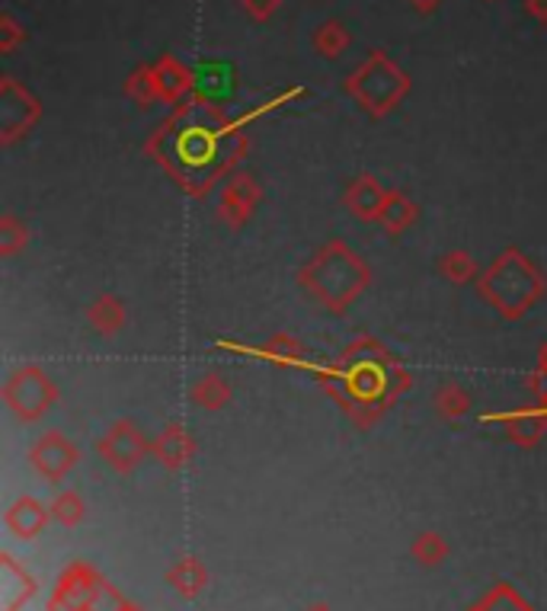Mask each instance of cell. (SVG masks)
<instances>
[{"instance_id": "6da1fadb", "label": "cell", "mask_w": 547, "mask_h": 611, "mask_svg": "<svg viewBox=\"0 0 547 611\" xmlns=\"http://www.w3.org/2000/svg\"><path fill=\"white\" fill-rule=\"evenodd\" d=\"M346 90L375 116H385L398 106V100L411 90V77L398 68L385 52H375L362 68L346 80Z\"/></svg>"}, {"instance_id": "7a4b0ae2", "label": "cell", "mask_w": 547, "mask_h": 611, "mask_svg": "<svg viewBox=\"0 0 547 611\" xmlns=\"http://www.w3.org/2000/svg\"><path fill=\"white\" fill-rule=\"evenodd\" d=\"M154 80H157V93L164 103H177L190 87H193V70L180 65L177 58H160L154 65Z\"/></svg>"}, {"instance_id": "3957f363", "label": "cell", "mask_w": 547, "mask_h": 611, "mask_svg": "<svg viewBox=\"0 0 547 611\" xmlns=\"http://www.w3.org/2000/svg\"><path fill=\"white\" fill-rule=\"evenodd\" d=\"M346 46H349V32H346V26L342 23H324L317 32H314V49L324 55V58H337L346 52Z\"/></svg>"}, {"instance_id": "277c9868", "label": "cell", "mask_w": 547, "mask_h": 611, "mask_svg": "<svg viewBox=\"0 0 547 611\" xmlns=\"http://www.w3.org/2000/svg\"><path fill=\"white\" fill-rule=\"evenodd\" d=\"M126 93L135 100L138 106H147V103L160 100V93H157V80H154V68H138L135 74L129 77V83H126Z\"/></svg>"}, {"instance_id": "5b68a950", "label": "cell", "mask_w": 547, "mask_h": 611, "mask_svg": "<svg viewBox=\"0 0 547 611\" xmlns=\"http://www.w3.org/2000/svg\"><path fill=\"white\" fill-rule=\"evenodd\" d=\"M90 321H93V327H100V330H116V327L122 324V308H119L113 298H106V301H100V304L90 311Z\"/></svg>"}, {"instance_id": "8992f818", "label": "cell", "mask_w": 547, "mask_h": 611, "mask_svg": "<svg viewBox=\"0 0 547 611\" xmlns=\"http://www.w3.org/2000/svg\"><path fill=\"white\" fill-rule=\"evenodd\" d=\"M23 39H26V32L19 29V23H16L10 13H3V16H0V49H3V52H13Z\"/></svg>"}, {"instance_id": "52a82bcc", "label": "cell", "mask_w": 547, "mask_h": 611, "mask_svg": "<svg viewBox=\"0 0 547 611\" xmlns=\"http://www.w3.org/2000/svg\"><path fill=\"white\" fill-rule=\"evenodd\" d=\"M445 272H448V275H452L455 282H458V278L465 282V278H468V275L474 272V263H471V260H468L465 253H452V257L445 260Z\"/></svg>"}, {"instance_id": "ba28073f", "label": "cell", "mask_w": 547, "mask_h": 611, "mask_svg": "<svg viewBox=\"0 0 547 611\" xmlns=\"http://www.w3.org/2000/svg\"><path fill=\"white\" fill-rule=\"evenodd\" d=\"M282 0H244V10L253 16V20H270L275 10H278Z\"/></svg>"}, {"instance_id": "9c48e42d", "label": "cell", "mask_w": 547, "mask_h": 611, "mask_svg": "<svg viewBox=\"0 0 547 611\" xmlns=\"http://www.w3.org/2000/svg\"><path fill=\"white\" fill-rule=\"evenodd\" d=\"M465 394H458L455 388H445L442 394H439V407H445V413H458V410H465Z\"/></svg>"}, {"instance_id": "30bf717a", "label": "cell", "mask_w": 547, "mask_h": 611, "mask_svg": "<svg viewBox=\"0 0 547 611\" xmlns=\"http://www.w3.org/2000/svg\"><path fill=\"white\" fill-rule=\"evenodd\" d=\"M58 516H62L65 522H74V519H80V499H74V496H65V499L58 503Z\"/></svg>"}, {"instance_id": "8fae6325", "label": "cell", "mask_w": 547, "mask_h": 611, "mask_svg": "<svg viewBox=\"0 0 547 611\" xmlns=\"http://www.w3.org/2000/svg\"><path fill=\"white\" fill-rule=\"evenodd\" d=\"M525 10H529L535 20L547 23V0H525Z\"/></svg>"}, {"instance_id": "7c38bea8", "label": "cell", "mask_w": 547, "mask_h": 611, "mask_svg": "<svg viewBox=\"0 0 547 611\" xmlns=\"http://www.w3.org/2000/svg\"><path fill=\"white\" fill-rule=\"evenodd\" d=\"M411 3L416 6V10H422V13H432V10H435L442 0H411Z\"/></svg>"}]
</instances>
